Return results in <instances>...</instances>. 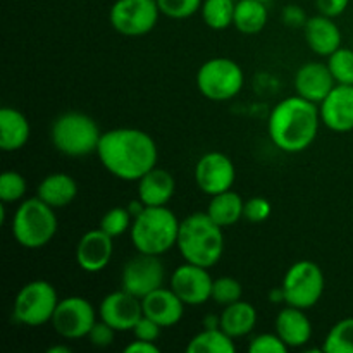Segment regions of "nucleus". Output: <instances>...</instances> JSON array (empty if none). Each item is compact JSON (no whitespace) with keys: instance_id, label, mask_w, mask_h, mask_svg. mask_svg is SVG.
Returning a JSON list of instances; mask_svg holds the SVG:
<instances>
[{"instance_id":"nucleus-1","label":"nucleus","mask_w":353,"mask_h":353,"mask_svg":"<svg viewBox=\"0 0 353 353\" xmlns=\"http://www.w3.org/2000/svg\"><path fill=\"white\" fill-rule=\"evenodd\" d=\"M103 168L123 181H138L157 165L154 138L137 128H116L102 133L97 148Z\"/></svg>"},{"instance_id":"nucleus-2","label":"nucleus","mask_w":353,"mask_h":353,"mask_svg":"<svg viewBox=\"0 0 353 353\" xmlns=\"http://www.w3.org/2000/svg\"><path fill=\"white\" fill-rule=\"evenodd\" d=\"M319 105L303 97L293 95L281 100L269 114V138L279 150L300 154L307 150L319 133Z\"/></svg>"},{"instance_id":"nucleus-3","label":"nucleus","mask_w":353,"mask_h":353,"mask_svg":"<svg viewBox=\"0 0 353 353\" xmlns=\"http://www.w3.org/2000/svg\"><path fill=\"white\" fill-rule=\"evenodd\" d=\"M176 247L185 262L210 269L223 257V228L214 223L207 212L190 214L179 224Z\"/></svg>"},{"instance_id":"nucleus-4","label":"nucleus","mask_w":353,"mask_h":353,"mask_svg":"<svg viewBox=\"0 0 353 353\" xmlns=\"http://www.w3.org/2000/svg\"><path fill=\"white\" fill-rule=\"evenodd\" d=\"M181 221L168 205L145 207L133 217L130 236L137 252L150 255H164L178 243Z\"/></svg>"},{"instance_id":"nucleus-5","label":"nucleus","mask_w":353,"mask_h":353,"mask_svg":"<svg viewBox=\"0 0 353 353\" xmlns=\"http://www.w3.org/2000/svg\"><path fill=\"white\" fill-rule=\"evenodd\" d=\"M57 216L55 209L43 200H23L12 217V236L21 247L28 250H37L52 241L57 233Z\"/></svg>"},{"instance_id":"nucleus-6","label":"nucleus","mask_w":353,"mask_h":353,"mask_svg":"<svg viewBox=\"0 0 353 353\" xmlns=\"http://www.w3.org/2000/svg\"><path fill=\"white\" fill-rule=\"evenodd\" d=\"M100 128L83 112H64L50 128V140L55 150L68 157H86L97 152L100 143Z\"/></svg>"},{"instance_id":"nucleus-7","label":"nucleus","mask_w":353,"mask_h":353,"mask_svg":"<svg viewBox=\"0 0 353 353\" xmlns=\"http://www.w3.org/2000/svg\"><path fill=\"white\" fill-rule=\"evenodd\" d=\"M243 69L236 61L228 57L209 59L196 72V88L212 102L234 99L243 88Z\"/></svg>"},{"instance_id":"nucleus-8","label":"nucleus","mask_w":353,"mask_h":353,"mask_svg":"<svg viewBox=\"0 0 353 353\" xmlns=\"http://www.w3.org/2000/svg\"><path fill=\"white\" fill-rule=\"evenodd\" d=\"M59 295L54 285L43 279L30 281L19 290L14 300L12 316L23 326L37 327L50 323L57 309Z\"/></svg>"},{"instance_id":"nucleus-9","label":"nucleus","mask_w":353,"mask_h":353,"mask_svg":"<svg viewBox=\"0 0 353 353\" xmlns=\"http://www.w3.org/2000/svg\"><path fill=\"white\" fill-rule=\"evenodd\" d=\"M285 303L299 309H310L321 300L324 293V272L316 262H295L286 271L281 283Z\"/></svg>"},{"instance_id":"nucleus-10","label":"nucleus","mask_w":353,"mask_h":353,"mask_svg":"<svg viewBox=\"0 0 353 353\" xmlns=\"http://www.w3.org/2000/svg\"><path fill=\"white\" fill-rule=\"evenodd\" d=\"M161 10L157 0H116L109 10L110 26L123 37L137 38L150 33Z\"/></svg>"},{"instance_id":"nucleus-11","label":"nucleus","mask_w":353,"mask_h":353,"mask_svg":"<svg viewBox=\"0 0 353 353\" xmlns=\"http://www.w3.org/2000/svg\"><path fill=\"white\" fill-rule=\"evenodd\" d=\"M97 323V312L92 303L83 296H68L59 300L50 324L59 336L65 340H79L88 336Z\"/></svg>"},{"instance_id":"nucleus-12","label":"nucleus","mask_w":353,"mask_h":353,"mask_svg":"<svg viewBox=\"0 0 353 353\" xmlns=\"http://www.w3.org/2000/svg\"><path fill=\"white\" fill-rule=\"evenodd\" d=\"M164 278L165 268L161 257L138 252L137 257L130 259L123 268L121 286L131 295L143 299L154 290L164 286Z\"/></svg>"},{"instance_id":"nucleus-13","label":"nucleus","mask_w":353,"mask_h":353,"mask_svg":"<svg viewBox=\"0 0 353 353\" xmlns=\"http://www.w3.org/2000/svg\"><path fill=\"white\" fill-rule=\"evenodd\" d=\"M212 283L207 268L185 262L172 271L169 288L183 300L185 305L199 307L212 300Z\"/></svg>"},{"instance_id":"nucleus-14","label":"nucleus","mask_w":353,"mask_h":353,"mask_svg":"<svg viewBox=\"0 0 353 353\" xmlns=\"http://www.w3.org/2000/svg\"><path fill=\"white\" fill-rule=\"evenodd\" d=\"M236 169L223 152H207L195 165V181L205 195H219L233 188Z\"/></svg>"},{"instance_id":"nucleus-15","label":"nucleus","mask_w":353,"mask_h":353,"mask_svg":"<svg viewBox=\"0 0 353 353\" xmlns=\"http://www.w3.org/2000/svg\"><path fill=\"white\" fill-rule=\"evenodd\" d=\"M99 316L116 331H133L138 321L143 317L141 299L123 288L117 290L103 296L99 307Z\"/></svg>"},{"instance_id":"nucleus-16","label":"nucleus","mask_w":353,"mask_h":353,"mask_svg":"<svg viewBox=\"0 0 353 353\" xmlns=\"http://www.w3.org/2000/svg\"><path fill=\"white\" fill-rule=\"evenodd\" d=\"M321 121L334 133L353 130V85H336L319 103Z\"/></svg>"},{"instance_id":"nucleus-17","label":"nucleus","mask_w":353,"mask_h":353,"mask_svg":"<svg viewBox=\"0 0 353 353\" xmlns=\"http://www.w3.org/2000/svg\"><path fill=\"white\" fill-rule=\"evenodd\" d=\"M112 236L99 230H90L79 238L76 245V262L85 272L95 274L103 271L112 259Z\"/></svg>"},{"instance_id":"nucleus-18","label":"nucleus","mask_w":353,"mask_h":353,"mask_svg":"<svg viewBox=\"0 0 353 353\" xmlns=\"http://www.w3.org/2000/svg\"><path fill=\"white\" fill-rule=\"evenodd\" d=\"M334 86H336V81H334L330 68L327 64H321V62H307L295 74L296 95L303 97L317 105L330 95Z\"/></svg>"},{"instance_id":"nucleus-19","label":"nucleus","mask_w":353,"mask_h":353,"mask_svg":"<svg viewBox=\"0 0 353 353\" xmlns=\"http://www.w3.org/2000/svg\"><path fill=\"white\" fill-rule=\"evenodd\" d=\"M141 305H143V316L150 317L161 327L176 326L185 314L183 300L171 288H164V286L143 296Z\"/></svg>"},{"instance_id":"nucleus-20","label":"nucleus","mask_w":353,"mask_h":353,"mask_svg":"<svg viewBox=\"0 0 353 353\" xmlns=\"http://www.w3.org/2000/svg\"><path fill=\"white\" fill-rule=\"evenodd\" d=\"M303 34L310 50L323 57H330L341 47V31L333 17L317 14L307 19Z\"/></svg>"},{"instance_id":"nucleus-21","label":"nucleus","mask_w":353,"mask_h":353,"mask_svg":"<svg viewBox=\"0 0 353 353\" xmlns=\"http://www.w3.org/2000/svg\"><path fill=\"white\" fill-rule=\"evenodd\" d=\"M274 327L288 348L305 347L312 338V324L303 309L288 305L276 316Z\"/></svg>"},{"instance_id":"nucleus-22","label":"nucleus","mask_w":353,"mask_h":353,"mask_svg":"<svg viewBox=\"0 0 353 353\" xmlns=\"http://www.w3.org/2000/svg\"><path fill=\"white\" fill-rule=\"evenodd\" d=\"M176 190L174 176L155 165L138 179V199L147 207L168 205Z\"/></svg>"},{"instance_id":"nucleus-23","label":"nucleus","mask_w":353,"mask_h":353,"mask_svg":"<svg viewBox=\"0 0 353 353\" xmlns=\"http://www.w3.org/2000/svg\"><path fill=\"white\" fill-rule=\"evenodd\" d=\"M31 134L30 123L21 110L3 107L0 110V148L3 152L21 150Z\"/></svg>"},{"instance_id":"nucleus-24","label":"nucleus","mask_w":353,"mask_h":353,"mask_svg":"<svg viewBox=\"0 0 353 353\" xmlns=\"http://www.w3.org/2000/svg\"><path fill=\"white\" fill-rule=\"evenodd\" d=\"M78 195V183L65 172H52L45 176L37 188V196L54 209H62L72 203Z\"/></svg>"},{"instance_id":"nucleus-25","label":"nucleus","mask_w":353,"mask_h":353,"mask_svg":"<svg viewBox=\"0 0 353 353\" xmlns=\"http://www.w3.org/2000/svg\"><path fill=\"white\" fill-rule=\"evenodd\" d=\"M257 326V310L245 300L224 307L221 312V330L230 334L233 340L250 334Z\"/></svg>"},{"instance_id":"nucleus-26","label":"nucleus","mask_w":353,"mask_h":353,"mask_svg":"<svg viewBox=\"0 0 353 353\" xmlns=\"http://www.w3.org/2000/svg\"><path fill=\"white\" fill-rule=\"evenodd\" d=\"M243 209L245 200L231 188L228 192L219 193V195H214L207 205L205 212L221 228H228L243 219Z\"/></svg>"},{"instance_id":"nucleus-27","label":"nucleus","mask_w":353,"mask_h":353,"mask_svg":"<svg viewBox=\"0 0 353 353\" xmlns=\"http://www.w3.org/2000/svg\"><path fill=\"white\" fill-rule=\"evenodd\" d=\"M269 19L268 7L261 0H238L234 7L233 26L243 34H257Z\"/></svg>"},{"instance_id":"nucleus-28","label":"nucleus","mask_w":353,"mask_h":353,"mask_svg":"<svg viewBox=\"0 0 353 353\" xmlns=\"http://www.w3.org/2000/svg\"><path fill=\"white\" fill-rule=\"evenodd\" d=\"M234 350H236L234 340L221 327H214V330L203 327L186 345L188 353H234Z\"/></svg>"},{"instance_id":"nucleus-29","label":"nucleus","mask_w":353,"mask_h":353,"mask_svg":"<svg viewBox=\"0 0 353 353\" xmlns=\"http://www.w3.org/2000/svg\"><path fill=\"white\" fill-rule=\"evenodd\" d=\"M234 0H203L202 3V19L210 30L223 31L233 26L234 19Z\"/></svg>"},{"instance_id":"nucleus-30","label":"nucleus","mask_w":353,"mask_h":353,"mask_svg":"<svg viewBox=\"0 0 353 353\" xmlns=\"http://www.w3.org/2000/svg\"><path fill=\"white\" fill-rule=\"evenodd\" d=\"M324 353H353V317L334 324L323 343Z\"/></svg>"},{"instance_id":"nucleus-31","label":"nucleus","mask_w":353,"mask_h":353,"mask_svg":"<svg viewBox=\"0 0 353 353\" xmlns=\"http://www.w3.org/2000/svg\"><path fill=\"white\" fill-rule=\"evenodd\" d=\"M327 68L336 85H353V50L340 47L327 57Z\"/></svg>"},{"instance_id":"nucleus-32","label":"nucleus","mask_w":353,"mask_h":353,"mask_svg":"<svg viewBox=\"0 0 353 353\" xmlns=\"http://www.w3.org/2000/svg\"><path fill=\"white\" fill-rule=\"evenodd\" d=\"M26 179L17 171H3L0 176V202H21L26 195Z\"/></svg>"},{"instance_id":"nucleus-33","label":"nucleus","mask_w":353,"mask_h":353,"mask_svg":"<svg viewBox=\"0 0 353 353\" xmlns=\"http://www.w3.org/2000/svg\"><path fill=\"white\" fill-rule=\"evenodd\" d=\"M131 224H133V216L130 214V210L126 207H114V209L107 210L100 219V230L105 231L109 236L117 238L130 231Z\"/></svg>"},{"instance_id":"nucleus-34","label":"nucleus","mask_w":353,"mask_h":353,"mask_svg":"<svg viewBox=\"0 0 353 353\" xmlns=\"http://www.w3.org/2000/svg\"><path fill=\"white\" fill-rule=\"evenodd\" d=\"M243 295V288H241L240 281L230 276H223V278L214 279L212 283V300L217 305H231V303L241 300Z\"/></svg>"},{"instance_id":"nucleus-35","label":"nucleus","mask_w":353,"mask_h":353,"mask_svg":"<svg viewBox=\"0 0 353 353\" xmlns=\"http://www.w3.org/2000/svg\"><path fill=\"white\" fill-rule=\"evenodd\" d=\"M203 0H157L159 10L169 19H188L202 9Z\"/></svg>"},{"instance_id":"nucleus-36","label":"nucleus","mask_w":353,"mask_h":353,"mask_svg":"<svg viewBox=\"0 0 353 353\" xmlns=\"http://www.w3.org/2000/svg\"><path fill=\"white\" fill-rule=\"evenodd\" d=\"M286 350H288V345L278 336V333L257 334L248 343L250 353H285Z\"/></svg>"},{"instance_id":"nucleus-37","label":"nucleus","mask_w":353,"mask_h":353,"mask_svg":"<svg viewBox=\"0 0 353 353\" xmlns=\"http://www.w3.org/2000/svg\"><path fill=\"white\" fill-rule=\"evenodd\" d=\"M272 212V205L264 196H252L245 202L243 217L250 223H264L269 219Z\"/></svg>"},{"instance_id":"nucleus-38","label":"nucleus","mask_w":353,"mask_h":353,"mask_svg":"<svg viewBox=\"0 0 353 353\" xmlns=\"http://www.w3.org/2000/svg\"><path fill=\"white\" fill-rule=\"evenodd\" d=\"M117 331L114 330V327H110L109 324L103 323L102 319L97 321L95 324H93V327L90 330L88 333V340L90 343L93 345V347H99V348H105L109 347V345H112L114 341V334H116Z\"/></svg>"},{"instance_id":"nucleus-39","label":"nucleus","mask_w":353,"mask_h":353,"mask_svg":"<svg viewBox=\"0 0 353 353\" xmlns=\"http://www.w3.org/2000/svg\"><path fill=\"white\" fill-rule=\"evenodd\" d=\"M161 330L162 327L159 326L155 321H152L150 317L143 316L140 321L137 323V326L133 327V331L131 333L134 334V338H138V340H145V341H157L159 338H161Z\"/></svg>"},{"instance_id":"nucleus-40","label":"nucleus","mask_w":353,"mask_h":353,"mask_svg":"<svg viewBox=\"0 0 353 353\" xmlns=\"http://www.w3.org/2000/svg\"><path fill=\"white\" fill-rule=\"evenodd\" d=\"M281 19L286 26H292V28H303L305 26L307 19L309 17L305 16L303 9L300 6H295V3H290L283 9L281 12Z\"/></svg>"},{"instance_id":"nucleus-41","label":"nucleus","mask_w":353,"mask_h":353,"mask_svg":"<svg viewBox=\"0 0 353 353\" xmlns=\"http://www.w3.org/2000/svg\"><path fill=\"white\" fill-rule=\"evenodd\" d=\"M350 0H316V7L319 14L327 17H338L347 10Z\"/></svg>"},{"instance_id":"nucleus-42","label":"nucleus","mask_w":353,"mask_h":353,"mask_svg":"<svg viewBox=\"0 0 353 353\" xmlns=\"http://www.w3.org/2000/svg\"><path fill=\"white\" fill-rule=\"evenodd\" d=\"M124 352L126 353H159L161 348L154 343V341H145L134 338L128 347H124Z\"/></svg>"},{"instance_id":"nucleus-43","label":"nucleus","mask_w":353,"mask_h":353,"mask_svg":"<svg viewBox=\"0 0 353 353\" xmlns=\"http://www.w3.org/2000/svg\"><path fill=\"white\" fill-rule=\"evenodd\" d=\"M145 207H147V205H145V203L141 202L140 199H138V200H131V202L128 203V205H126V209L130 210V214H131V216H133V217H137L138 214H140L141 210L145 209Z\"/></svg>"},{"instance_id":"nucleus-44","label":"nucleus","mask_w":353,"mask_h":353,"mask_svg":"<svg viewBox=\"0 0 353 353\" xmlns=\"http://www.w3.org/2000/svg\"><path fill=\"white\" fill-rule=\"evenodd\" d=\"M203 327L205 330H214V327H221V316H207L203 317Z\"/></svg>"},{"instance_id":"nucleus-45","label":"nucleus","mask_w":353,"mask_h":353,"mask_svg":"<svg viewBox=\"0 0 353 353\" xmlns=\"http://www.w3.org/2000/svg\"><path fill=\"white\" fill-rule=\"evenodd\" d=\"M269 300H271L272 303L285 302V293H283V288L274 290V292H271V295H269Z\"/></svg>"},{"instance_id":"nucleus-46","label":"nucleus","mask_w":353,"mask_h":353,"mask_svg":"<svg viewBox=\"0 0 353 353\" xmlns=\"http://www.w3.org/2000/svg\"><path fill=\"white\" fill-rule=\"evenodd\" d=\"M47 353H71V348L68 345H54L47 350Z\"/></svg>"},{"instance_id":"nucleus-47","label":"nucleus","mask_w":353,"mask_h":353,"mask_svg":"<svg viewBox=\"0 0 353 353\" xmlns=\"http://www.w3.org/2000/svg\"><path fill=\"white\" fill-rule=\"evenodd\" d=\"M261 2H264V3H269V2H271V0H261Z\"/></svg>"},{"instance_id":"nucleus-48","label":"nucleus","mask_w":353,"mask_h":353,"mask_svg":"<svg viewBox=\"0 0 353 353\" xmlns=\"http://www.w3.org/2000/svg\"><path fill=\"white\" fill-rule=\"evenodd\" d=\"M352 203H353V200H352Z\"/></svg>"}]
</instances>
